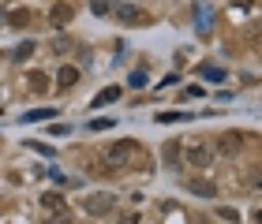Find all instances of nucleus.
Instances as JSON below:
<instances>
[{"label":"nucleus","mask_w":262,"mask_h":224,"mask_svg":"<svg viewBox=\"0 0 262 224\" xmlns=\"http://www.w3.org/2000/svg\"><path fill=\"white\" fill-rule=\"evenodd\" d=\"M139 161H142L139 142H113L105 150V164H109V168H127V164H139Z\"/></svg>","instance_id":"f257e3e1"},{"label":"nucleus","mask_w":262,"mask_h":224,"mask_svg":"<svg viewBox=\"0 0 262 224\" xmlns=\"http://www.w3.org/2000/svg\"><path fill=\"white\" fill-rule=\"evenodd\" d=\"M195 30H199V38H206L213 30V4L210 0H195Z\"/></svg>","instance_id":"f03ea898"},{"label":"nucleus","mask_w":262,"mask_h":224,"mask_svg":"<svg viewBox=\"0 0 262 224\" xmlns=\"http://www.w3.org/2000/svg\"><path fill=\"white\" fill-rule=\"evenodd\" d=\"M113 11H116L120 22H127V27H142V22H146V11H139L135 4H116Z\"/></svg>","instance_id":"7ed1b4c3"},{"label":"nucleus","mask_w":262,"mask_h":224,"mask_svg":"<svg viewBox=\"0 0 262 224\" xmlns=\"http://www.w3.org/2000/svg\"><path fill=\"white\" fill-rule=\"evenodd\" d=\"M109 206H113V194H105V191H98V194H90V198H86V213H90V217L109 213Z\"/></svg>","instance_id":"20e7f679"},{"label":"nucleus","mask_w":262,"mask_h":224,"mask_svg":"<svg viewBox=\"0 0 262 224\" xmlns=\"http://www.w3.org/2000/svg\"><path fill=\"white\" fill-rule=\"evenodd\" d=\"M75 82H79V67L64 64L60 71H56V86H60V90H71V86H75Z\"/></svg>","instance_id":"39448f33"},{"label":"nucleus","mask_w":262,"mask_h":224,"mask_svg":"<svg viewBox=\"0 0 262 224\" xmlns=\"http://www.w3.org/2000/svg\"><path fill=\"white\" fill-rule=\"evenodd\" d=\"M210 157H213V153H210L206 146H187V161H191L195 168H206V164H210Z\"/></svg>","instance_id":"423d86ee"},{"label":"nucleus","mask_w":262,"mask_h":224,"mask_svg":"<svg viewBox=\"0 0 262 224\" xmlns=\"http://www.w3.org/2000/svg\"><path fill=\"white\" fill-rule=\"evenodd\" d=\"M71 15H75V11H71V4H53V11H49L53 27H68V22H71Z\"/></svg>","instance_id":"0eeeda50"},{"label":"nucleus","mask_w":262,"mask_h":224,"mask_svg":"<svg viewBox=\"0 0 262 224\" xmlns=\"http://www.w3.org/2000/svg\"><path fill=\"white\" fill-rule=\"evenodd\" d=\"M187 191H191V194H202V198H213V194H217V187H213L210 180H187Z\"/></svg>","instance_id":"6e6552de"},{"label":"nucleus","mask_w":262,"mask_h":224,"mask_svg":"<svg viewBox=\"0 0 262 224\" xmlns=\"http://www.w3.org/2000/svg\"><path fill=\"white\" fill-rule=\"evenodd\" d=\"M41 209H45L49 217H53V213H64V198H60V194H49V191H45V194H41Z\"/></svg>","instance_id":"1a4fd4ad"},{"label":"nucleus","mask_w":262,"mask_h":224,"mask_svg":"<svg viewBox=\"0 0 262 224\" xmlns=\"http://www.w3.org/2000/svg\"><path fill=\"white\" fill-rule=\"evenodd\" d=\"M8 56H11V64H23V60H30V56H34V41H23V45H15V49H11Z\"/></svg>","instance_id":"9d476101"},{"label":"nucleus","mask_w":262,"mask_h":224,"mask_svg":"<svg viewBox=\"0 0 262 224\" xmlns=\"http://www.w3.org/2000/svg\"><path fill=\"white\" fill-rule=\"evenodd\" d=\"M116 97H120V86H109V90H98V97H94L90 105H94V109H101V105H113Z\"/></svg>","instance_id":"9b49d317"},{"label":"nucleus","mask_w":262,"mask_h":224,"mask_svg":"<svg viewBox=\"0 0 262 224\" xmlns=\"http://www.w3.org/2000/svg\"><path fill=\"white\" fill-rule=\"evenodd\" d=\"M236 150H240V135H236V131L225 135L221 142H217V153H225V157H229V153H236Z\"/></svg>","instance_id":"f8f14e48"},{"label":"nucleus","mask_w":262,"mask_h":224,"mask_svg":"<svg viewBox=\"0 0 262 224\" xmlns=\"http://www.w3.org/2000/svg\"><path fill=\"white\" fill-rule=\"evenodd\" d=\"M53 116H56V109H34L23 116V123H41V120H53Z\"/></svg>","instance_id":"ddd939ff"},{"label":"nucleus","mask_w":262,"mask_h":224,"mask_svg":"<svg viewBox=\"0 0 262 224\" xmlns=\"http://www.w3.org/2000/svg\"><path fill=\"white\" fill-rule=\"evenodd\" d=\"M199 75H202V79H210V82H225V71H221V67H213V64H202V67H199Z\"/></svg>","instance_id":"4468645a"},{"label":"nucleus","mask_w":262,"mask_h":224,"mask_svg":"<svg viewBox=\"0 0 262 224\" xmlns=\"http://www.w3.org/2000/svg\"><path fill=\"white\" fill-rule=\"evenodd\" d=\"M8 22H11V27H27V22H30V11H27V8L8 11Z\"/></svg>","instance_id":"2eb2a0df"},{"label":"nucleus","mask_w":262,"mask_h":224,"mask_svg":"<svg viewBox=\"0 0 262 224\" xmlns=\"http://www.w3.org/2000/svg\"><path fill=\"white\" fill-rule=\"evenodd\" d=\"M27 82H30V90H34V93H45V90H49V79H45L41 71H34Z\"/></svg>","instance_id":"dca6fc26"},{"label":"nucleus","mask_w":262,"mask_h":224,"mask_svg":"<svg viewBox=\"0 0 262 224\" xmlns=\"http://www.w3.org/2000/svg\"><path fill=\"white\" fill-rule=\"evenodd\" d=\"M113 8H116L113 0H90V11H94V15H109Z\"/></svg>","instance_id":"f3484780"},{"label":"nucleus","mask_w":262,"mask_h":224,"mask_svg":"<svg viewBox=\"0 0 262 224\" xmlns=\"http://www.w3.org/2000/svg\"><path fill=\"white\" fill-rule=\"evenodd\" d=\"M127 86H131V90H142V86H146V71H142V67H139V71H131Z\"/></svg>","instance_id":"a211bd4d"},{"label":"nucleus","mask_w":262,"mask_h":224,"mask_svg":"<svg viewBox=\"0 0 262 224\" xmlns=\"http://www.w3.org/2000/svg\"><path fill=\"white\" fill-rule=\"evenodd\" d=\"M154 120L158 123H176V120H184V112H158Z\"/></svg>","instance_id":"6ab92c4d"},{"label":"nucleus","mask_w":262,"mask_h":224,"mask_svg":"<svg viewBox=\"0 0 262 224\" xmlns=\"http://www.w3.org/2000/svg\"><path fill=\"white\" fill-rule=\"evenodd\" d=\"M176 157H180V142H169L165 146V161H176Z\"/></svg>","instance_id":"aec40b11"},{"label":"nucleus","mask_w":262,"mask_h":224,"mask_svg":"<svg viewBox=\"0 0 262 224\" xmlns=\"http://www.w3.org/2000/svg\"><path fill=\"white\" fill-rule=\"evenodd\" d=\"M49 224H71V217H68V209H64V213H53V217H49Z\"/></svg>","instance_id":"412c9836"},{"label":"nucleus","mask_w":262,"mask_h":224,"mask_svg":"<svg viewBox=\"0 0 262 224\" xmlns=\"http://www.w3.org/2000/svg\"><path fill=\"white\" fill-rule=\"evenodd\" d=\"M53 49H56V53H68V49H71V41H68V38H56V41H53Z\"/></svg>","instance_id":"4be33fe9"},{"label":"nucleus","mask_w":262,"mask_h":224,"mask_svg":"<svg viewBox=\"0 0 262 224\" xmlns=\"http://www.w3.org/2000/svg\"><path fill=\"white\" fill-rule=\"evenodd\" d=\"M105 127H113V120H94V123H90V131H105Z\"/></svg>","instance_id":"5701e85b"},{"label":"nucleus","mask_w":262,"mask_h":224,"mask_svg":"<svg viewBox=\"0 0 262 224\" xmlns=\"http://www.w3.org/2000/svg\"><path fill=\"white\" fill-rule=\"evenodd\" d=\"M30 150H38V153H49V157H53V146H45V142H30Z\"/></svg>","instance_id":"b1692460"},{"label":"nucleus","mask_w":262,"mask_h":224,"mask_svg":"<svg viewBox=\"0 0 262 224\" xmlns=\"http://www.w3.org/2000/svg\"><path fill=\"white\" fill-rule=\"evenodd\" d=\"M247 183H251L255 191H262V172H255V176H251V180H247Z\"/></svg>","instance_id":"393cba45"},{"label":"nucleus","mask_w":262,"mask_h":224,"mask_svg":"<svg viewBox=\"0 0 262 224\" xmlns=\"http://www.w3.org/2000/svg\"><path fill=\"white\" fill-rule=\"evenodd\" d=\"M120 224H139V213H127V217H120Z\"/></svg>","instance_id":"a878e982"},{"label":"nucleus","mask_w":262,"mask_h":224,"mask_svg":"<svg viewBox=\"0 0 262 224\" xmlns=\"http://www.w3.org/2000/svg\"><path fill=\"white\" fill-rule=\"evenodd\" d=\"M255 220H258V224H262V209H258V213H255Z\"/></svg>","instance_id":"bb28decb"}]
</instances>
